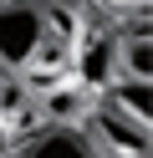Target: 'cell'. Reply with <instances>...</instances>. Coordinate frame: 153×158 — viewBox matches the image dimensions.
<instances>
[{"label":"cell","mask_w":153,"mask_h":158,"mask_svg":"<svg viewBox=\"0 0 153 158\" xmlns=\"http://www.w3.org/2000/svg\"><path fill=\"white\" fill-rule=\"evenodd\" d=\"M41 31H46V5H36V0L0 5V66L5 72H26L36 46H41Z\"/></svg>","instance_id":"obj_1"},{"label":"cell","mask_w":153,"mask_h":158,"mask_svg":"<svg viewBox=\"0 0 153 158\" xmlns=\"http://www.w3.org/2000/svg\"><path fill=\"white\" fill-rule=\"evenodd\" d=\"M82 133L92 138V148H97L102 158H148V127L128 123V117L112 112V107L87 112L82 117Z\"/></svg>","instance_id":"obj_2"},{"label":"cell","mask_w":153,"mask_h":158,"mask_svg":"<svg viewBox=\"0 0 153 158\" xmlns=\"http://www.w3.org/2000/svg\"><path fill=\"white\" fill-rule=\"evenodd\" d=\"M117 77V36H87L71 56V82L82 92H102Z\"/></svg>","instance_id":"obj_3"},{"label":"cell","mask_w":153,"mask_h":158,"mask_svg":"<svg viewBox=\"0 0 153 158\" xmlns=\"http://www.w3.org/2000/svg\"><path fill=\"white\" fill-rule=\"evenodd\" d=\"M20 158H102V153L92 148V138L82 133V127L51 123L41 138H31V143H26V153H20Z\"/></svg>","instance_id":"obj_4"},{"label":"cell","mask_w":153,"mask_h":158,"mask_svg":"<svg viewBox=\"0 0 153 158\" xmlns=\"http://www.w3.org/2000/svg\"><path fill=\"white\" fill-rule=\"evenodd\" d=\"M107 107L122 112L128 123H138V127H153V87L148 82H133V77L107 82Z\"/></svg>","instance_id":"obj_5"},{"label":"cell","mask_w":153,"mask_h":158,"mask_svg":"<svg viewBox=\"0 0 153 158\" xmlns=\"http://www.w3.org/2000/svg\"><path fill=\"white\" fill-rule=\"evenodd\" d=\"M117 77L153 82V36H117Z\"/></svg>","instance_id":"obj_6"},{"label":"cell","mask_w":153,"mask_h":158,"mask_svg":"<svg viewBox=\"0 0 153 158\" xmlns=\"http://www.w3.org/2000/svg\"><path fill=\"white\" fill-rule=\"evenodd\" d=\"M46 112L56 117V123H71V117H87V97H82V87H51L46 92Z\"/></svg>","instance_id":"obj_7"},{"label":"cell","mask_w":153,"mask_h":158,"mask_svg":"<svg viewBox=\"0 0 153 158\" xmlns=\"http://www.w3.org/2000/svg\"><path fill=\"white\" fill-rule=\"evenodd\" d=\"M97 5H102V10H112V15H117V10H143L148 0H97Z\"/></svg>","instance_id":"obj_8"}]
</instances>
